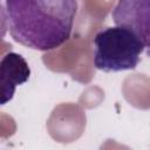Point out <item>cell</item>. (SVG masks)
<instances>
[{
    "instance_id": "3",
    "label": "cell",
    "mask_w": 150,
    "mask_h": 150,
    "mask_svg": "<svg viewBox=\"0 0 150 150\" xmlns=\"http://www.w3.org/2000/svg\"><path fill=\"white\" fill-rule=\"evenodd\" d=\"M111 18L115 25L129 28L150 48V0H117Z\"/></svg>"
},
{
    "instance_id": "2",
    "label": "cell",
    "mask_w": 150,
    "mask_h": 150,
    "mask_svg": "<svg viewBox=\"0 0 150 150\" xmlns=\"http://www.w3.org/2000/svg\"><path fill=\"white\" fill-rule=\"evenodd\" d=\"M94 46V66L105 73L135 69L145 48L132 30L118 25L100 30Z\"/></svg>"
},
{
    "instance_id": "1",
    "label": "cell",
    "mask_w": 150,
    "mask_h": 150,
    "mask_svg": "<svg viewBox=\"0 0 150 150\" xmlns=\"http://www.w3.org/2000/svg\"><path fill=\"white\" fill-rule=\"evenodd\" d=\"M5 20L14 41L30 49L48 52L71 35L76 0H5Z\"/></svg>"
},
{
    "instance_id": "4",
    "label": "cell",
    "mask_w": 150,
    "mask_h": 150,
    "mask_svg": "<svg viewBox=\"0 0 150 150\" xmlns=\"http://www.w3.org/2000/svg\"><path fill=\"white\" fill-rule=\"evenodd\" d=\"M1 69V104H6L14 96L18 86L26 83L30 76L27 61L18 53H7L0 63Z\"/></svg>"
}]
</instances>
